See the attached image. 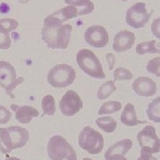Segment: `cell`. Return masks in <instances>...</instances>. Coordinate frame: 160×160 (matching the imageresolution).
Masks as SVG:
<instances>
[{
    "label": "cell",
    "mask_w": 160,
    "mask_h": 160,
    "mask_svg": "<svg viewBox=\"0 0 160 160\" xmlns=\"http://www.w3.org/2000/svg\"><path fill=\"white\" fill-rule=\"evenodd\" d=\"M11 109L15 112L16 120L22 124H29L34 118H38L39 116V111L34 107L29 105L18 106L12 104Z\"/></svg>",
    "instance_id": "15"
},
{
    "label": "cell",
    "mask_w": 160,
    "mask_h": 160,
    "mask_svg": "<svg viewBox=\"0 0 160 160\" xmlns=\"http://www.w3.org/2000/svg\"><path fill=\"white\" fill-rule=\"evenodd\" d=\"M151 17L146 8V4L142 2L136 3L126 11V22L132 29H142L145 27Z\"/></svg>",
    "instance_id": "9"
},
{
    "label": "cell",
    "mask_w": 160,
    "mask_h": 160,
    "mask_svg": "<svg viewBox=\"0 0 160 160\" xmlns=\"http://www.w3.org/2000/svg\"><path fill=\"white\" fill-rule=\"evenodd\" d=\"M132 147V141L131 139H123L118 141L113 145H111L109 149L106 150L104 156H109L112 154H119L125 156Z\"/></svg>",
    "instance_id": "17"
},
{
    "label": "cell",
    "mask_w": 160,
    "mask_h": 160,
    "mask_svg": "<svg viewBox=\"0 0 160 160\" xmlns=\"http://www.w3.org/2000/svg\"><path fill=\"white\" fill-rule=\"evenodd\" d=\"M85 40L94 48H103L109 44V36L102 25H92L85 31Z\"/></svg>",
    "instance_id": "11"
},
{
    "label": "cell",
    "mask_w": 160,
    "mask_h": 160,
    "mask_svg": "<svg viewBox=\"0 0 160 160\" xmlns=\"http://www.w3.org/2000/svg\"><path fill=\"white\" fill-rule=\"evenodd\" d=\"M77 63L80 69L86 75L93 78L104 79L106 75L104 73L102 65L96 54L89 49H81L76 55Z\"/></svg>",
    "instance_id": "3"
},
{
    "label": "cell",
    "mask_w": 160,
    "mask_h": 160,
    "mask_svg": "<svg viewBox=\"0 0 160 160\" xmlns=\"http://www.w3.org/2000/svg\"><path fill=\"white\" fill-rule=\"evenodd\" d=\"M0 25L6 29L7 32H11L12 30H15L19 27L18 21L11 18H2L0 19Z\"/></svg>",
    "instance_id": "28"
},
{
    "label": "cell",
    "mask_w": 160,
    "mask_h": 160,
    "mask_svg": "<svg viewBox=\"0 0 160 160\" xmlns=\"http://www.w3.org/2000/svg\"><path fill=\"white\" fill-rule=\"evenodd\" d=\"M146 69L150 74L160 78V57L152 58L147 62Z\"/></svg>",
    "instance_id": "25"
},
{
    "label": "cell",
    "mask_w": 160,
    "mask_h": 160,
    "mask_svg": "<svg viewBox=\"0 0 160 160\" xmlns=\"http://www.w3.org/2000/svg\"><path fill=\"white\" fill-rule=\"evenodd\" d=\"M120 121L123 125L130 126V127H133V126L145 123V122H142V121L138 119L135 107L132 103L126 104L125 108L123 109V111L121 113V116H120Z\"/></svg>",
    "instance_id": "16"
},
{
    "label": "cell",
    "mask_w": 160,
    "mask_h": 160,
    "mask_svg": "<svg viewBox=\"0 0 160 160\" xmlns=\"http://www.w3.org/2000/svg\"><path fill=\"white\" fill-rule=\"evenodd\" d=\"M146 113L150 121L160 123V96L155 98L149 103Z\"/></svg>",
    "instance_id": "21"
},
{
    "label": "cell",
    "mask_w": 160,
    "mask_h": 160,
    "mask_svg": "<svg viewBox=\"0 0 160 160\" xmlns=\"http://www.w3.org/2000/svg\"><path fill=\"white\" fill-rule=\"evenodd\" d=\"M137 160H158L154 156H152L151 154H147V153H142L141 152L140 157L138 158Z\"/></svg>",
    "instance_id": "33"
},
{
    "label": "cell",
    "mask_w": 160,
    "mask_h": 160,
    "mask_svg": "<svg viewBox=\"0 0 160 160\" xmlns=\"http://www.w3.org/2000/svg\"><path fill=\"white\" fill-rule=\"evenodd\" d=\"M78 144L81 149L86 150L89 154L97 155L102 151L104 138L102 133L91 126H86L79 132Z\"/></svg>",
    "instance_id": "6"
},
{
    "label": "cell",
    "mask_w": 160,
    "mask_h": 160,
    "mask_svg": "<svg viewBox=\"0 0 160 160\" xmlns=\"http://www.w3.org/2000/svg\"><path fill=\"white\" fill-rule=\"evenodd\" d=\"M77 72L73 67L69 64H57L48 72L47 82L54 88H64L74 83Z\"/></svg>",
    "instance_id": "5"
},
{
    "label": "cell",
    "mask_w": 160,
    "mask_h": 160,
    "mask_svg": "<svg viewBox=\"0 0 160 160\" xmlns=\"http://www.w3.org/2000/svg\"><path fill=\"white\" fill-rule=\"evenodd\" d=\"M121 109H122V104L120 102L109 101V102H104L100 107V109L98 110V114L100 116L112 114V113H116V112L119 111Z\"/></svg>",
    "instance_id": "24"
},
{
    "label": "cell",
    "mask_w": 160,
    "mask_h": 160,
    "mask_svg": "<svg viewBox=\"0 0 160 160\" xmlns=\"http://www.w3.org/2000/svg\"><path fill=\"white\" fill-rule=\"evenodd\" d=\"M116 90H117V86H116L114 80L107 81L103 85H102L101 87L98 89V99H100V100H105V99L109 97Z\"/></svg>",
    "instance_id": "23"
},
{
    "label": "cell",
    "mask_w": 160,
    "mask_h": 160,
    "mask_svg": "<svg viewBox=\"0 0 160 160\" xmlns=\"http://www.w3.org/2000/svg\"><path fill=\"white\" fill-rule=\"evenodd\" d=\"M132 88L137 95L142 97L153 96L158 90L156 82L148 77L137 78L132 82Z\"/></svg>",
    "instance_id": "14"
},
{
    "label": "cell",
    "mask_w": 160,
    "mask_h": 160,
    "mask_svg": "<svg viewBox=\"0 0 160 160\" xmlns=\"http://www.w3.org/2000/svg\"><path fill=\"white\" fill-rule=\"evenodd\" d=\"M24 81L22 77L17 78L14 67L6 61H0V87L4 88L11 98H14L12 91Z\"/></svg>",
    "instance_id": "7"
},
{
    "label": "cell",
    "mask_w": 160,
    "mask_h": 160,
    "mask_svg": "<svg viewBox=\"0 0 160 160\" xmlns=\"http://www.w3.org/2000/svg\"><path fill=\"white\" fill-rule=\"evenodd\" d=\"M68 6H74L78 12V16L90 14L94 11V5L92 0H65Z\"/></svg>",
    "instance_id": "18"
},
{
    "label": "cell",
    "mask_w": 160,
    "mask_h": 160,
    "mask_svg": "<svg viewBox=\"0 0 160 160\" xmlns=\"http://www.w3.org/2000/svg\"><path fill=\"white\" fill-rule=\"evenodd\" d=\"M12 118V113L5 106L0 105V124L8 123Z\"/></svg>",
    "instance_id": "29"
},
{
    "label": "cell",
    "mask_w": 160,
    "mask_h": 160,
    "mask_svg": "<svg viewBox=\"0 0 160 160\" xmlns=\"http://www.w3.org/2000/svg\"><path fill=\"white\" fill-rule=\"evenodd\" d=\"M135 42V35L127 29L118 31L114 36L112 48L117 52H124L131 49Z\"/></svg>",
    "instance_id": "13"
},
{
    "label": "cell",
    "mask_w": 160,
    "mask_h": 160,
    "mask_svg": "<svg viewBox=\"0 0 160 160\" xmlns=\"http://www.w3.org/2000/svg\"><path fill=\"white\" fill-rule=\"evenodd\" d=\"M121 1H124V2H126V1H128V0H121Z\"/></svg>",
    "instance_id": "36"
},
{
    "label": "cell",
    "mask_w": 160,
    "mask_h": 160,
    "mask_svg": "<svg viewBox=\"0 0 160 160\" xmlns=\"http://www.w3.org/2000/svg\"><path fill=\"white\" fill-rule=\"evenodd\" d=\"M135 51L139 55H144L147 53H160V43H157L156 40L142 42L136 46Z\"/></svg>",
    "instance_id": "19"
},
{
    "label": "cell",
    "mask_w": 160,
    "mask_h": 160,
    "mask_svg": "<svg viewBox=\"0 0 160 160\" xmlns=\"http://www.w3.org/2000/svg\"><path fill=\"white\" fill-rule=\"evenodd\" d=\"M95 124L103 132L111 133L115 132L118 126L117 120L112 117H100L95 120Z\"/></svg>",
    "instance_id": "20"
},
{
    "label": "cell",
    "mask_w": 160,
    "mask_h": 160,
    "mask_svg": "<svg viewBox=\"0 0 160 160\" xmlns=\"http://www.w3.org/2000/svg\"><path fill=\"white\" fill-rule=\"evenodd\" d=\"M72 29L70 24L44 25L41 30V38L47 47L64 50L69 45Z\"/></svg>",
    "instance_id": "1"
},
{
    "label": "cell",
    "mask_w": 160,
    "mask_h": 160,
    "mask_svg": "<svg viewBox=\"0 0 160 160\" xmlns=\"http://www.w3.org/2000/svg\"><path fill=\"white\" fill-rule=\"evenodd\" d=\"M151 33L157 38L158 39L160 40V17L155 19L153 22L151 23Z\"/></svg>",
    "instance_id": "30"
},
{
    "label": "cell",
    "mask_w": 160,
    "mask_h": 160,
    "mask_svg": "<svg viewBox=\"0 0 160 160\" xmlns=\"http://www.w3.org/2000/svg\"><path fill=\"white\" fill-rule=\"evenodd\" d=\"M6 160H22V159H20V158H15V157H12V158H6Z\"/></svg>",
    "instance_id": "34"
},
{
    "label": "cell",
    "mask_w": 160,
    "mask_h": 160,
    "mask_svg": "<svg viewBox=\"0 0 160 160\" xmlns=\"http://www.w3.org/2000/svg\"><path fill=\"white\" fill-rule=\"evenodd\" d=\"M41 106L43 109V116H53L56 112L55 100L51 94H47L43 97Z\"/></svg>",
    "instance_id": "22"
},
{
    "label": "cell",
    "mask_w": 160,
    "mask_h": 160,
    "mask_svg": "<svg viewBox=\"0 0 160 160\" xmlns=\"http://www.w3.org/2000/svg\"><path fill=\"white\" fill-rule=\"evenodd\" d=\"M83 108V102L78 93L74 90L65 92L60 101V109L63 116L73 117Z\"/></svg>",
    "instance_id": "10"
},
{
    "label": "cell",
    "mask_w": 160,
    "mask_h": 160,
    "mask_svg": "<svg viewBox=\"0 0 160 160\" xmlns=\"http://www.w3.org/2000/svg\"><path fill=\"white\" fill-rule=\"evenodd\" d=\"M46 150L51 160H78L74 148L61 135H53L49 139Z\"/></svg>",
    "instance_id": "4"
},
{
    "label": "cell",
    "mask_w": 160,
    "mask_h": 160,
    "mask_svg": "<svg viewBox=\"0 0 160 160\" xmlns=\"http://www.w3.org/2000/svg\"><path fill=\"white\" fill-rule=\"evenodd\" d=\"M78 16V12L74 6H68L53 12L44 20V25H61L63 22Z\"/></svg>",
    "instance_id": "12"
},
{
    "label": "cell",
    "mask_w": 160,
    "mask_h": 160,
    "mask_svg": "<svg viewBox=\"0 0 160 160\" xmlns=\"http://www.w3.org/2000/svg\"><path fill=\"white\" fill-rule=\"evenodd\" d=\"M137 141L142 153L153 155L160 151V139L153 126L148 125L139 132Z\"/></svg>",
    "instance_id": "8"
},
{
    "label": "cell",
    "mask_w": 160,
    "mask_h": 160,
    "mask_svg": "<svg viewBox=\"0 0 160 160\" xmlns=\"http://www.w3.org/2000/svg\"><path fill=\"white\" fill-rule=\"evenodd\" d=\"M29 140V131L22 126H12L0 128V151L9 154L13 149L24 147Z\"/></svg>",
    "instance_id": "2"
},
{
    "label": "cell",
    "mask_w": 160,
    "mask_h": 160,
    "mask_svg": "<svg viewBox=\"0 0 160 160\" xmlns=\"http://www.w3.org/2000/svg\"><path fill=\"white\" fill-rule=\"evenodd\" d=\"M105 160H128L125 156H122L119 154H112L109 156H104Z\"/></svg>",
    "instance_id": "32"
},
{
    "label": "cell",
    "mask_w": 160,
    "mask_h": 160,
    "mask_svg": "<svg viewBox=\"0 0 160 160\" xmlns=\"http://www.w3.org/2000/svg\"><path fill=\"white\" fill-rule=\"evenodd\" d=\"M106 61L109 64V70H113L115 66V62H116V59H115L114 54H112L111 52H108L106 54Z\"/></svg>",
    "instance_id": "31"
},
{
    "label": "cell",
    "mask_w": 160,
    "mask_h": 160,
    "mask_svg": "<svg viewBox=\"0 0 160 160\" xmlns=\"http://www.w3.org/2000/svg\"><path fill=\"white\" fill-rule=\"evenodd\" d=\"M82 160H92V159H91V158H84Z\"/></svg>",
    "instance_id": "35"
},
{
    "label": "cell",
    "mask_w": 160,
    "mask_h": 160,
    "mask_svg": "<svg viewBox=\"0 0 160 160\" xmlns=\"http://www.w3.org/2000/svg\"><path fill=\"white\" fill-rule=\"evenodd\" d=\"M133 78V75L129 69L126 68H118L113 72V80L119 81V80H132Z\"/></svg>",
    "instance_id": "26"
},
{
    "label": "cell",
    "mask_w": 160,
    "mask_h": 160,
    "mask_svg": "<svg viewBox=\"0 0 160 160\" xmlns=\"http://www.w3.org/2000/svg\"><path fill=\"white\" fill-rule=\"evenodd\" d=\"M12 40L9 32L0 25V49L7 50L11 47Z\"/></svg>",
    "instance_id": "27"
}]
</instances>
